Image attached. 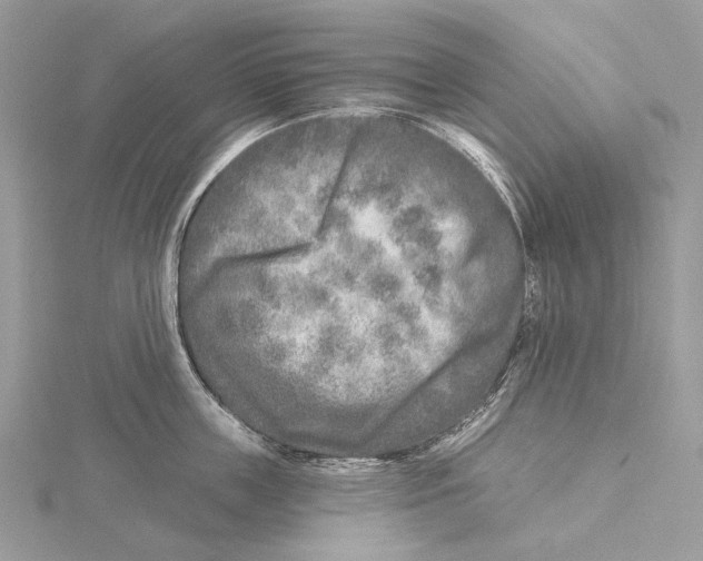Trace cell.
<instances>
[{
  "instance_id": "1",
  "label": "cell",
  "mask_w": 703,
  "mask_h": 561,
  "mask_svg": "<svg viewBox=\"0 0 703 561\" xmlns=\"http://www.w3.org/2000/svg\"><path fill=\"white\" fill-rule=\"evenodd\" d=\"M271 136L263 158L244 161L210 190L189 233L186 262L206 272L221 258L308 240L319 225L341 160L328 122Z\"/></svg>"
}]
</instances>
